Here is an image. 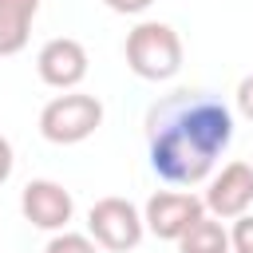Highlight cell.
Instances as JSON below:
<instances>
[{"label": "cell", "mask_w": 253, "mask_h": 253, "mask_svg": "<svg viewBox=\"0 0 253 253\" xmlns=\"http://www.w3.org/2000/svg\"><path fill=\"white\" fill-rule=\"evenodd\" d=\"M229 142L233 115L210 91H174L146 111L150 170L174 186H194L210 178Z\"/></svg>", "instance_id": "6da1fadb"}, {"label": "cell", "mask_w": 253, "mask_h": 253, "mask_svg": "<svg viewBox=\"0 0 253 253\" xmlns=\"http://www.w3.org/2000/svg\"><path fill=\"white\" fill-rule=\"evenodd\" d=\"M123 51H126V67L138 79H150V83L174 79L178 67H182V40L162 20H142L138 28H130Z\"/></svg>", "instance_id": "7a4b0ae2"}, {"label": "cell", "mask_w": 253, "mask_h": 253, "mask_svg": "<svg viewBox=\"0 0 253 253\" xmlns=\"http://www.w3.org/2000/svg\"><path fill=\"white\" fill-rule=\"evenodd\" d=\"M103 123V103L95 95L83 91H67L55 95L43 111H40V134L55 146H75L83 138H91Z\"/></svg>", "instance_id": "3957f363"}, {"label": "cell", "mask_w": 253, "mask_h": 253, "mask_svg": "<svg viewBox=\"0 0 253 253\" xmlns=\"http://www.w3.org/2000/svg\"><path fill=\"white\" fill-rule=\"evenodd\" d=\"M87 229H91V237H95L103 249L126 253V249H134V245L142 241L146 221H142V213H138L126 198H99V202L91 206V213H87Z\"/></svg>", "instance_id": "277c9868"}, {"label": "cell", "mask_w": 253, "mask_h": 253, "mask_svg": "<svg viewBox=\"0 0 253 253\" xmlns=\"http://www.w3.org/2000/svg\"><path fill=\"white\" fill-rule=\"evenodd\" d=\"M206 213V202L198 194H174V190H158L146 198V210H142V221L154 237L162 241H178L198 217Z\"/></svg>", "instance_id": "5b68a950"}, {"label": "cell", "mask_w": 253, "mask_h": 253, "mask_svg": "<svg viewBox=\"0 0 253 253\" xmlns=\"http://www.w3.org/2000/svg\"><path fill=\"white\" fill-rule=\"evenodd\" d=\"M36 71H40V79H43L47 87L71 91V87H79L83 75H87V47H83L79 40H71V36H55V40H47V43L40 47Z\"/></svg>", "instance_id": "8992f818"}, {"label": "cell", "mask_w": 253, "mask_h": 253, "mask_svg": "<svg viewBox=\"0 0 253 253\" xmlns=\"http://www.w3.org/2000/svg\"><path fill=\"white\" fill-rule=\"evenodd\" d=\"M20 213L36 225V229H67V221H71V213H75V202H71V194L59 186V182H51V178H36V182H28L24 186V194H20Z\"/></svg>", "instance_id": "52a82bcc"}, {"label": "cell", "mask_w": 253, "mask_h": 253, "mask_svg": "<svg viewBox=\"0 0 253 253\" xmlns=\"http://www.w3.org/2000/svg\"><path fill=\"white\" fill-rule=\"evenodd\" d=\"M202 202L213 217H241L253 206V166L249 162H225L221 174H213Z\"/></svg>", "instance_id": "ba28073f"}, {"label": "cell", "mask_w": 253, "mask_h": 253, "mask_svg": "<svg viewBox=\"0 0 253 253\" xmlns=\"http://www.w3.org/2000/svg\"><path fill=\"white\" fill-rule=\"evenodd\" d=\"M40 0H0V55H16L28 43Z\"/></svg>", "instance_id": "9c48e42d"}, {"label": "cell", "mask_w": 253, "mask_h": 253, "mask_svg": "<svg viewBox=\"0 0 253 253\" xmlns=\"http://www.w3.org/2000/svg\"><path fill=\"white\" fill-rule=\"evenodd\" d=\"M229 249H233V241H229L225 225L206 213L178 237V253H229Z\"/></svg>", "instance_id": "30bf717a"}, {"label": "cell", "mask_w": 253, "mask_h": 253, "mask_svg": "<svg viewBox=\"0 0 253 253\" xmlns=\"http://www.w3.org/2000/svg\"><path fill=\"white\" fill-rule=\"evenodd\" d=\"M43 253H99V241H91L87 233H55L51 241H47V249Z\"/></svg>", "instance_id": "8fae6325"}, {"label": "cell", "mask_w": 253, "mask_h": 253, "mask_svg": "<svg viewBox=\"0 0 253 253\" xmlns=\"http://www.w3.org/2000/svg\"><path fill=\"white\" fill-rule=\"evenodd\" d=\"M229 241H233V253H253V213L233 217V233H229Z\"/></svg>", "instance_id": "7c38bea8"}, {"label": "cell", "mask_w": 253, "mask_h": 253, "mask_svg": "<svg viewBox=\"0 0 253 253\" xmlns=\"http://www.w3.org/2000/svg\"><path fill=\"white\" fill-rule=\"evenodd\" d=\"M237 111H241L245 119H253V71L237 83Z\"/></svg>", "instance_id": "4fadbf2b"}, {"label": "cell", "mask_w": 253, "mask_h": 253, "mask_svg": "<svg viewBox=\"0 0 253 253\" xmlns=\"http://www.w3.org/2000/svg\"><path fill=\"white\" fill-rule=\"evenodd\" d=\"M111 12H123V16H138V12H146L154 0H103Z\"/></svg>", "instance_id": "5bb4252c"}, {"label": "cell", "mask_w": 253, "mask_h": 253, "mask_svg": "<svg viewBox=\"0 0 253 253\" xmlns=\"http://www.w3.org/2000/svg\"><path fill=\"white\" fill-rule=\"evenodd\" d=\"M12 166H16V158H12V142L0 134V186L12 178Z\"/></svg>", "instance_id": "9a60e30c"}]
</instances>
